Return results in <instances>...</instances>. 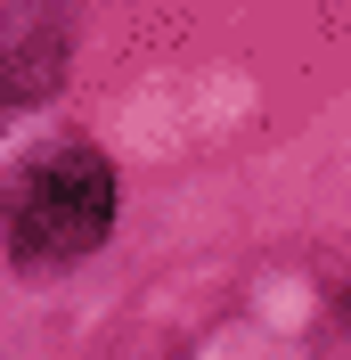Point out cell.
<instances>
[{
  "label": "cell",
  "instance_id": "2",
  "mask_svg": "<svg viewBox=\"0 0 351 360\" xmlns=\"http://www.w3.org/2000/svg\"><path fill=\"white\" fill-rule=\"evenodd\" d=\"M66 49H74V25L58 0H17L0 8V123L25 107H41L58 74H66Z\"/></svg>",
  "mask_w": 351,
  "mask_h": 360
},
{
  "label": "cell",
  "instance_id": "1",
  "mask_svg": "<svg viewBox=\"0 0 351 360\" xmlns=\"http://www.w3.org/2000/svg\"><path fill=\"white\" fill-rule=\"evenodd\" d=\"M0 221H8V254L33 262V270L90 254L98 238H107V221H114V172H107V156H98L90 139H49L41 156L17 172Z\"/></svg>",
  "mask_w": 351,
  "mask_h": 360
}]
</instances>
